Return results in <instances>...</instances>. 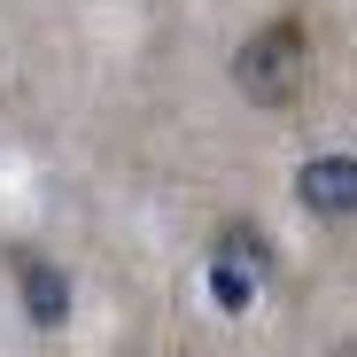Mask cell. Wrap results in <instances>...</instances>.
Returning <instances> with one entry per match:
<instances>
[{"mask_svg": "<svg viewBox=\"0 0 357 357\" xmlns=\"http://www.w3.org/2000/svg\"><path fill=\"white\" fill-rule=\"evenodd\" d=\"M233 78H241V93L257 101V109H295V93H303V78H311V39H303V24H264L241 54H233Z\"/></svg>", "mask_w": 357, "mask_h": 357, "instance_id": "6da1fadb", "label": "cell"}, {"mask_svg": "<svg viewBox=\"0 0 357 357\" xmlns=\"http://www.w3.org/2000/svg\"><path fill=\"white\" fill-rule=\"evenodd\" d=\"M264 272H272L264 233H249V225H225V233H218V257H210V287H218V303H225V311H241L249 295L264 287Z\"/></svg>", "mask_w": 357, "mask_h": 357, "instance_id": "7a4b0ae2", "label": "cell"}, {"mask_svg": "<svg viewBox=\"0 0 357 357\" xmlns=\"http://www.w3.org/2000/svg\"><path fill=\"white\" fill-rule=\"evenodd\" d=\"M295 202H303L311 218L349 225L357 218V155H311L303 171H295Z\"/></svg>", "mask_w": 357, "mask_h": 357, "instance_id": "3957f363", "label": "cell"}, {"mask_svg": "<svg viewBox=\"0 0 357 357\" xmlns=\"http://www.w3.org/2000/svg\"><path fill=\"white\" fill-rule=\"evenodd\" d=\"M16 280H24V311H31V326H63V319H70V280H63V264L16 249Z\"/></svg>", "mask_w": 357, "mask_h": 357, "instance_id": "277c9868", "label": "cell"}]
</instances>
